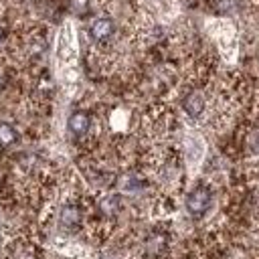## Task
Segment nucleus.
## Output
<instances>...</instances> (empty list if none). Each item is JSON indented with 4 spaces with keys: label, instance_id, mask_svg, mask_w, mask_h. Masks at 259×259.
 <instances>
[{
    "label": "nucleus",
    "instance_id": "1",
    "mask_svg": "<svg viewBox=\"0 0 259 259\" xmlns=\"http://www.w3.org/2000/svg\"><path fill=\"white\" fill-rule=\"evenodd\" d=\"M210 190L208 188H204V186H198V188H194L190 194H188V198H186V208H188V212L192 214V217H200V214H204L206 212V208L210 206Z\"/></svg>",
    "mask_w": 259,
    "mask_h": 259
},
{
    "label": "nucleus",
    "instance_id": "2",
    "mask_svg": "<svg viewBox=\"0 0 259 259\" xmlns=\"http://www.w3.org/2000/svg\"><path fill=\"white\" fill-rule=\"evenodd\" d=\"M89 32H91V36H93L95 40H107V38L113 34V22H111L109 18H97V20L91 24Z\"/></svg>",
    "mask_w": 259,
    "mask_h": 259
},
{
    "label": "nucleus",
    "instance_id": "3",
    "mask_svg": "<svg viewBox=\"0 0 259 259\" xmlns=\"http://www.w3.org/2000/svg\"><path fill=\"white\" fill-rule=\"evenodd\" d=\"M67 125H69V130H71L75 136H83V134L89 130L91 119H89V115H87L85 111H75V113H71Z\"/></svg>",
    "mask_w": 259,
    "mask_h": 259
},
{
    "label": "nucleus",
    "instance_id": "4",
    "mask_svg": "<svg viewBox=\"0 0 259 259\" xmlns=\"http://www.w3.org/2000/svg\"><path fill=\"white\" fill-rule=\"evenodd\" d=\"M184 111H186L190 117H198V115L204 111V97H202L198 91L186 95V97H184Z\"/></svg>",
    "mask_w": 259,
    "mask_h": 259
},
{
    "label": "nucleus",
    "instance_id": "5",
    "mask_svg": "<svg viewBox=\"0 0 259 259\" xmlns=\"http://www.w3.org/2000/svg\"><path fill=\"white\" fill-rule=\"evenodd\" d=\"M79 221H81V212H79L77 206H65V208L61 210V223H63L65 227L73 229V227L79 225Z\"/></svg>",
    "mask_w": 259,
    "mask_h": 259
},
{
    "label": "nucleus",
    "instance_id": "6",
    "mask_svg": "<svg viewBox=\"0 0 259 259\" xmlns=\"http://www.w3.org/2000/svg\"><path fill=\"white\" fill-rule=\"evenodd\" d=\"M16 140V132L8 123H0V146H10Z\"/></svg>",
    "mask_w": 259,
    "mask_h": 259
},
{
    "label": "nucleus",
    "instance_id": "7",
    "mask_svg": "<svg viewBox=\"0 0 259 259\" xmlns=\"http://www.w3.org/2000/svg\"><path fill=\"white\" fill-rule=\"evenodd\" d=\"M115 208H117V196H105L103 200H101V210L103 212H115Z\"/></svg>",
    "mask_w": 259,
    "mask_h": 259
},
{
    "label": "nucleus",
    "instance_id": "8",
    "mask_svg": "<svg viewBox=\"0 0 259 259\" xmlns=\"http://www.w3.org/2000/svg\"><path fill=\"white\" fill-rule=\"evenodd\" d=\"M237 6H239V0H219V10H221L223 14H231V12H235Z\"/></svg>",
    "mask_w": 259,
    "mask_h": 259
},
{
    "label": "nucleus",
    "instance_id": "9",
    "mask_svg": "<svg viewBox=\"0 0 259 259\" xmlns=\"http://www.w3.org/2000/svg\"><path fill=\"white\" fill-rule=\"evenodd\" d=\"M85 6H87V0H73V8H75L77 12H83Z\"/></svg>",
    "mask_w": 259,
    "mask_h": 259
},
{
    "label": "nucleus",
    "instance_id": "10",
    "mask_svg": "<svg viewBox=\"0 0 259 259\" xmlns=\"http://www.w3.org/2000/svg\"><path fill=\"white\" fill-rule=\"evenodd\" d=\"M0 87H2V71H0Z\"/></svg>",
    "mask_w": 259,
    "mask_h": 259
}]
</instances>
